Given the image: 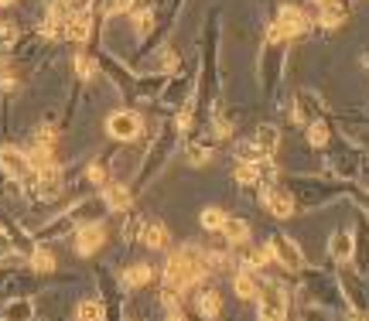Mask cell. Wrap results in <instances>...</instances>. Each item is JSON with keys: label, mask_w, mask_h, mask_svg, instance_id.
<instances>
[{"label": "cell", "mask_w": 369, "mask_h": 321, "mask_svg": "<svg viewBox=\"0 0 369 321\" xmlns=\"http://www.w3.org/2000/svg\"><path fill=\"white\" fill-rule=\"evenodd\" d=\"M7 4H14V0H0V7H7Z\"/></svg>", "instance_id": "f1b7e54d"}, {"label": "cell", "mask_w": 369, "mask_h": 321, "mask_svg": "<svg viewBox=\"0 0 369 321\" xmlns=\"http://www.w3.org/2000/svg\"><path fill=\"white\" fill-rule=\"evenodd\" d=\"M0 171L11 174L14 181H28L31 178V161L18 147H0Z\"/></svg>", "instance_id": "ba28073f"}, {"label": "cell", "mask_w": 369, "mask_h": 321, "mask_svg": "<svg viewBox=\"0 0 369 321\" xmlns=\"http://www.w3.org/2000/svg\"><path fill=\"white\" fill-rule=\"evenodd\" d=\"M103 205L110 208V212H127L130 208V188L127 185H117V181L103 185Z\"/></svg>", "instance_id": "4fadbf2b"}, {"label": "cell", "mask_w": 369, "mask_h": 321, "mask_svg": "<svg viewBox=\"0 0 369 321\" xmlns=\"http://www.w3.org/2000/svg\"><path fill=\"white\" fill-rule=\"evenodd\" d=\"M318 4H322V7H329V4H339V0H318Z\"/></svg>", "instance_id": "83f0119b"}, {"label": "cell", "mask_w": 369, "mask_h": 321, "mask_svg": "<svg viewBox=\"0 0 369 321\" xmlns=\"http://www.w3.org/2000/svg\"><path fill=\"white\" fill-rule=\"evenodd\" d=\"M308 144H311V147H325V144H329V127H325V123H318V120L308 123Z\"/></svg>", "instance_id": "ffe728a7"}, {"label": "cell", "mask_w": 369, "mask_h": 321, "mask_svg": "<svg viewBox=\"0 0 369 321\" xmlns=\"http://www.w3.org/2000/svg\"><path fill=\"white\" fill-rule=\"evenodd\" d=\"M263 208L271 212L273 219H291L294 215V195L280 185H263V195H260Z\"/></svg>", "instance_id": "5b68a950"}, {"label": "cell", "mask_w": 369, "mask_h": 321, "mask_svg": "<svg viewBox=\"0 0 369 321\" xmlns=\"http://www.w3.org/2000/svg\"><path fill=\"white\" fill-rule=\"evenodd\" d=\"M209 274H205V264H202V246H178L175 253L168 257V264H164V287L168 291H178V294H185L188 287H198V283L205 281Z\"/></svg>", "instance_id": "6da1fadb"}, {"label": "cell", "mask_w": 369, "mask_h": 321, "mask_svg": "<svg viewBox=\"0 0 369 321\" xmlns=\"http://www.w3.org/2000/svg\"><path fill=\"white\" fill-rule=\"evenodd\" d=\"M76 69H79V76H93V69H96V65H93V62H89V58L86 55H79V62H76Z\"/></svg>", "instance_id": "484cf974"}, {"label": "cell", "mask_w": 369, "mask_h": 321, "mask_svg": "<svg viewBox=\"0 0 369 321\" xmlns=\"http://www.w3.org/2000/svg\"><path fill=\"white\" fill-rule=\"evenodd\" d=\"M198 223H202V229H209V232H219L222 223H226V212H222V208H215V205H209V208H202Z\"/></svg>", "instance_id": "d6986e66"}, {"label": "cell", "mask_w": 369, "mask_h": 321, "mask_svg": "<svg viewBox=\"0 0 369 321\" xmlns=\"http://www.w3.org/2000/svg\"><path fill=\"white\" fill-rule=\"evenodd\" d=\"M7 321H31V301H14L7 308Z\"/></svg>", "instance_id": "44dd1931"}, {"label": "cell", "mask_w": 369, "mask_h": 321, "mask_svg": "<svg viewBox=\"0 0 369 321\" xmlns=\"http://www.w3.org/2000/svg\"><path fill=\"white\" fill-rule=\"evenodd\" d=\"M28 264H31V270H35V274H55V257H52V249H48V246L31 249Z\"/></svg>", "instance_id": "ac0fdd59"}, {"label": "cell", "mask_w": 369, "mask_h": 321, "mask_svg": "<svg viewBox=\"0 0 369 321\" xmlns=\"http://www.w3.org/2000/svg\"><path fill=\"white\" fill-rule=\"evenodd\" d=\"M253 147L260 154V161H267L277 147H280V140H277V130L273 127H260V130L253 133Z\"/></svg>", "instance_id": "2e32d148"}, {"label": "cell", "mask_w": 369, "mask_h": 321, "mask_svg": "<svg viewBox=\"0 0 369 321\" xmlns=\"http://www.w3.org/2000/svg\"><path fill=\"white\" fill-rule=\"evenodd\" d=\"M103 318H106V311H103L99 298H82L76 304V315H72V321H103Z\"/></svg>", "instance_id": "e0dca14e"}, {"label": "cell", "mask_w": 369, "mask_h": 321, "mask_svg": "<svg viewBox=\"0 0 369 321\" xmlns=\"http://www.w3.org/2000/svg\"><path fill=\"white\" fill-rule=\"evenodd\" d=\"M86 178H89L93 185H106V171L99 168V164H93V168L86 171Z\"/></svg>", "instance_id": "d4e9b609"}, {"label": "cell", "mask_w": 369, "mask_h": 321, "mask_svg": "<svg viewBox=\"0 0 369 321\" xmlns=\"http://www.w3.org/2000/svg\"><path fill=\"white\" fill-rule=\"evenodd\" d=\"M154 274L157 270L151 264H130L120 274V287H123V291H140V287L154 283Z\"/></svg>", "instance_id": "7c38bea8"}, {"label": "cell", "mask_w": 369, "mask_h": 321, "mask_svg": "<svg viewBox=\"0 0 369 321\" xmlns=\"http://www.w3.org/2000/svg\"><path fill=\"white\" fill-rule=\"evenodd\" d=\"M195 315L205 321H219V315H222V294L215 287H198L195 291Z\"/></svg>", "instance_id": "30bf717a"}, {"label": "cell", "mask_w": 369, "mask_h": 321, "mask_svg": "<svg viewBox=\"0 0 369 321\" xmlns=\"http://www.w3.org/2000/svg\"><path fill=\"white\" fill-rule=\"evenodd\" d=\"M288 308H291V294L284 281H260V294H256V321H288Z\"/></svg>", "instance_id": "7a4b0ae2"}, {"label": "cell", "mask_w": 369, "mask_h": 321, "mask_svg": "<svg viewBox=\"0 0 369 321\" xmlns=\"http://www.w3.org/2000/svg\"><path fill=\"white\" fill-rule=\"evenodd\" d=\"M137 243L154 249V253H164V249H171V232H168V226L161 219H144L140 232H137Z\"/></svg>", "instance_id": "8992f818"}, {"label": "cell", "mask_w": 369, "mask_h": 321, "mask_svg": "<svg viewBox=\"0 0 369 321\" xmlns=\"http://www.w3.org/2000/svg\"><path fill=\"white\" fill-rule=\"evenodd\" d=\"M329 253H331L335 264H349L352 253H356V246H352V232H331Z\"/></svg>", "instance_id": "9a60e30c"}, {"label": "cell", "mask_w": 369, "mask_h": 321, "mask_svg": "<svg viewBox=\"0 0 369 321\" xmlns=\"http://www.w3.org/2000/svg\"><path fill=\"white\" fill-rule=\"evenodd\" d=\"M130 7H134V0H110V4H106L110 14H127Z\"/></svg>", "instance_id": "cb8c5ba5"}, {"label": "cell", "mask_w": 369, "mask_h": 321, "mask_svg": "<svg viewBox=\"0 0 369 321\" xmlns=\"http://www.w3.org/2000/svg\"><path fill=\"white\" fill-rule=\"evenodd\" d=\"M342 18H346V14H342V7H339V4L322 7V24H325V28H339V24H342Z\"/></svg>", "instance_id": "7402d4cb"}, {"label": "cell", "mask_w": 369, "mask_h": 321, "mask_svg": "<svg viewBox=\"0 0 369 321\" xmlns=\"http://www.w3.org/2000/svg\"><path fill=\"white\" fill-rule=\"evenodd\" d=\"M106 133L113 140L130 144V140H137V133H140V116L130 113V110H117V113H110V120H106Z\"/></svg>", "instance_id": "52a82bcc"}, {"label": "cell", "mask_w": 369, "mask_h": 321, "mask_svg": "<svg viewBox=\"0 0 369 321\" xmlns=\"http://www.w3.org/2000/svg\"><path fill=\"white\" fill-rule=\"evenodd\" d=\"M267 249H271V260L280 266L284 274H305V270H308V257L301 253V246L294 243L291 236H271Z\"/></svg>", "instance_id": "3957f363"}, {"label": "cell", "mask_w": 369, "mask_h": 321, "mask_svg": "<svg viewBox=\"0 0 369 321\" xmlns=\"http://www.w3.org/2000/svg\"><path fill=\"white\" fill-rule=\"evenodd\" d=\"M106 246V226L103 223H82L76 229V253L79 257H96L99 249Z\"/></svg>", "instance_id": "277c9868"}, {"label": "cell", "mask_w": 369, "mask_h": 321, "mask_svg": "<svg viewBox=\"0 0 369 321\" xmlns=\"http://www.w3.org/2000/svg\"><path fill=\"white\" fill-rule=\"evenodd\" d=\"M164 321H188V318H185L181 304H175V308H164Z\"/></svg>", "instance_id": "4316f807"}, {"label": "cell", "mask_w": 369, "mask_h": 321, "mask_svg": "<svg viewBox=\"0 0 369 321\" xmlns=\"http://www.w3.org/2000/svg\"><path fill=\"white\" fill-rule=\"evenodd\" d=\"M305 28H308V14H305L301 7H294V4H284L280 14H277V31H280L284 38H297Z\"/></svg>", "instance_id": "9c48e42d"}, {"label": "cell", "mask_w": 369, "mask_h": 321, "mask_svg": "<svg viewBox=\"0 0 369 321\" xmlns=\"http://www.w3.org/2000/svg\"><path fill=\"white\" fill-rule=\"evenodd\" d=\"M222 236H226V246H246L250 243V226L243 223V219H236V215H226V223H222V229H219Z\"/></svg>", "instance_id": "5bb4252c"}, {"label": "cell", "mask_w": 369, "mask_h": 321, "mask_svg": "<svg viewBox=\"0 0 369 321\" xmlns=\"http://www.w3.org/2000/svg\"><path fill=\"white\" fill-rule=\"evenodd\" d=\"M188 161H192L195 168H202V164H209V161H212V151H209V147H198V144H192V147H188Z\"/></svg>", "instance_id": "603a6c76"}, {"label": "cell", "mask_w": 369, "mask_h": 321, "mask_svg": "<svg viewBox=\"0 0 369 321\" xmlns=\"http://www.w3.org/2000/svg\"><path fill=\"white\" fill-rule=\"evenodd\" d=\"M260 281H263V274L239 266L236 277H233V294L239 298V301H256V294H260Z\"/></svg>", "instance_id": "8fae6325"}]
</instances>
